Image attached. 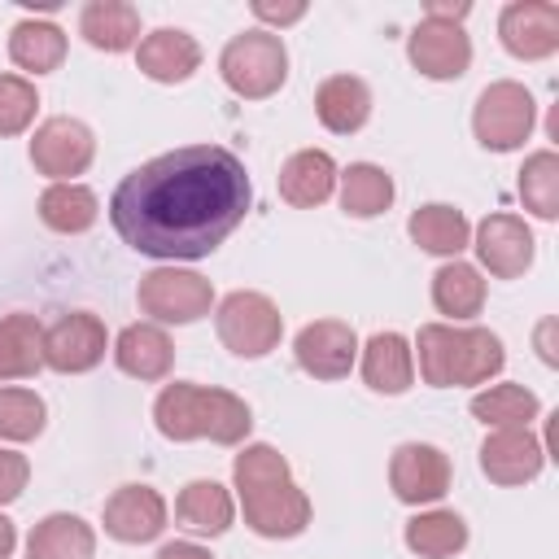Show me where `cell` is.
<instances>
[{
	"label": "cell",
	"instance_id": "cell-32",
	"mask_svg": "<svg viewBox=\"0 0 559 559\" xmlns=\"http://www.w3.org/2000/svg\"><path fill=\"white\" fill-rule=\"evenodd\" d=\"M336 192H341V210L349 218H376L393 205V175L376 162H349L336 175Z\"/></svg>",
	"mask_w": 559,
	"mask_h": 559
},
{
	"label": "cell",
	"instance_id": "cell-40",
	"mask_svg": "<svg viewBox=\"0 0 559 559\" xmlns=\"http://www.w3.org/2000/svg\"><path fill=\"white\" fill-rule=\"evenodd\" d=\"M157 559H214V555L205 546H197V542H166L157 550Z\"/></svg>",
	"mask_w": 559,
	"mask_h": 559
},
{
	"label": "cell",
	"instance_id": "cell-13",
	"mask_svg": "<svg viewBox=\"0 0 559 559\" xmlns=\"http://www.w3.org/2000/svg\"><path fill=\"white\" fill-rule=\"evenodd\" d=\"M240 498V511H245V524L258 533V537H271V542H288L297 533H306L310 524V498L297 480H280V485H262V489H249V493H236Z\"/></svg>",
	"mask_w": 559,
	"mask_h": 559
},
{
	"label": "cell",
	"instance_id": "cell-34",
	"mask_svg": "<svg viewBox=\"0 0 559 559\" xmlns=\"http://www.w3.org/2000/svg\"><path fill=\"white\" fill-rule=\"evenodd\" d=\"M520 201L528 214L537 218H559V153L555 148H537L524 157L520 166Z\"/></svg>",
	"mask_w": 559,
	"mask_h": 559
},
{
	"label": "cell",
	"instance_id": "cell-1",
	"mask_svg": "<svg viewBox=\"0 0 559 559\" xmlns=\"http://www.w3.org/2000/svg\"><path fill=\"white\" fill-rule=\"evenodd\" d=\"M249 205L253 183L231 148L183 144L122 175L109 197V223L144 258L197 262L245 223Z\"/></svg>",
	"mask_w": 559,
	"mask_h": 559
},
{
	"label": "cell",
	"instance_id": "cell-36",
	"mask_svg": "<svg viewBox=\"0 0 559 559\" xmlns=\"http://www.w3.org/2000/svg\"><path fill=\"white\" fill-rule=\"evenodd\" d=\"M280 480H293V472H288V459L275 445H266V441H249L231 459L236 493H249V489H262V485H280Z\"/></svg>",
	"mask_w": 559,
	"mask_h": 559
},
{
	"label": "cell",
	"instance_id": "cell-18",
	"mask_svg": "<svg viewBox=\"0 0 559 559\" xmlns=\"http://www.w3.org/2000/svg\"><path fill=\"white\" fill-rule=\"evenodd\" d=\"M135 66L153 83H188L201 66V44L179 26H157V31L140 35Z\"/></svg>",
	"mask_w": 559,
	"mask_h": 559
},
{
	"label": "cell",
	"instance_id": "cell-15",
	"mask_svg": "<svg viewBox=\"0 0 559 559\" xmlns=\"http://www.w3.org/2000/svg\"><path fill=\"white\" fill-rule=\"evenodd\" d=\"M293 358L314 380H345L358 362V332L345 319H314L297 332Z\"/></svg>",
	"mask_w": 559,
	"mask_h": 559
},
{
	"label": "cell",
	"instance_id": "cell-3",
	"mask_svg": "<svg viewBox=\"0 0 559 559\" xmlns=\"http://www.w3.org/2000/svg\"><path fill=\"white\" fill-rule=\"evenodd\" d=\"M411 354L419 358V376L432 389H463V384H489L502 362V336L480 323H424Z\"/></svg>",
	"mask_w": 559,
	"mask_h": 559
},
{
	"label": "cell",
	"instance_id": "cell-39",
	"mask_svg": "<svg viewBox=\"0 0 559 559\" xmlns=\"http://www.w3.org/2000/svg\"><path fill=\"white\" fill-rule=\"evenodd\" d=\"M249 9H253L258 22H271V26H293V22L306 17V4H301V0H293V4H266V0H253Z\"/></svg>",
	"mask_w": 559,
	"mask_h": 559
},
{
	"label": "cell",
	"instance_id": "cell-29",
	"mask_svg": "<svg viewBox=\"0 0 559 559\" xmlns=\"http://www.w3.org/2000/svg\"><path fill=\"white\" fill-rule=\"evenodd\" d=\"M100 218V197L87 183H48L39 192V223L57 236H83Z\"/></svg>",
	"mask_w": 559,
	"mask_h": 559
},
{
	"label": "cell",
	"instance_id": "cell-26",
	"mask_svg": "<svg viewBox=\"0 0 559 559\" xmlns=\"http://www.w3.org/2000/svg\"><path fill=\"white\" fill-rule=\"evenodd\" d=\"M432 306L437 314H445L450 323H467L485 310V275L480 266L463 262V258H450L437 266L432 275Z\"/></svg>",
	"mask_w": 559,
	"mask_h": 559
},
{
	"label": "cell",
	"instance_id": "cell-11",
	"mask_svg": "<svg viewBox=\"0 0 559 559\" xmlns=\"http://www.w3.org/2000/svg\"><path fill=\"white\" fill-rule=\"evenodd\" d=\"M472 249L480 258V266L493 275V280H520L528 266H533V253H537V240L528 231V223L520 214H485L472 231Z\"/></svg>",
	"mask_w": 559,
	"mask_h": 559
},
{
	"label": "cell",
	"instance_id": "cell-41",
	"mask_svg": "<svg viewBox=\"0 0 559 559\" xmlns=\"http://www.w3.org/2000/svg\"><path fill=\"white\" fill-rule=\"evenodd\" d=\"M472 13V4H441V0H432V4H424V17H437V22H463Z\"/></svg>",
	"mask_w": 559,
	"mask_h": 559
},
{
	"label": "cell",
	"instance_id": "cell-17",
	"mask_svg": "<svg viewBox=\"0 0 559 559\" xmlns=\"http://www.w3.org/2000/svg\"><path fill=\"white\" fill-rule=\"evenodd\" d=\"M546 467V445L528 428H493L480 441V472L493 485H528Z\"/></svg>",
	"mask_w": 559,
	"mask_h": 559
},
{
	"label": "cell",
	"instance_id": "cell-28",
	"mask_svg": "<svg viewBox=\"0 0 559 559\" xmlns=\"http://www.w3.org/2000/svg\"><path fill=\"white\" fill-rule=\"evenodd\" d=\"M44 371V323L26 310L0 319V384L31 380Z\"/></svg>",
	"mask_w": 559,
	"mask_h": 559
},
{
	"label": "cell",
	"instance_id": "cell-12",
	"mask_svg": "<svg viewBox=\"0 0 559 559\" xmlns=\"http://www.w3.org/2000/svg\"><path fill=\"white\" fill-rule=\"evenodd\" d=\"M406 57L424 79L450 83L463 79L472 66V39L463 26L454 22H437V17H419L415 31L406 35Z\"/></svg>",
	"mask_w": 559,
	"mask_h": 559
},
{
	"label": "cell",
	"instance_id": "cell-30",
	"mask_svg": "<svg viewBox=\"0 0 559 559\" xmlns=\"http://www.w3.org/2000/svg\"><path fill=\"white\" fill-rule=\"evenodd\" d=\"M9 61L26 74H52L66 61V31L48 17H22L9 31Z\"/></svg>",
	"mask_w": 559,
	"mask_h": 559
},
{
	"label": "cell",
	"instance_id": "cell-5",
	"mask_svg": "<svg viewBox=\"0 0 559 559\" xmlns=\"http://www.w3.org/2000/svg\"><path fill=\"white\" fill-rule=\"evenodd\" d=\"M537 127V100L524 83L515 79H498L489 83L476 105H472V135L480 148L489 153H511L520 148Z\"/></svg>",
	"mask_w": 559,
	"mask_h": 559
},
{
	"label": "cell",
	"instance_id": "cell-8",
	"mask_svg": "<svg viewBox=\"0 0 559 559\" xmlns=\"http://www.w3.org/2000/svg\"><path fill=\"white\" fill-rule=\"evenodd\" d=\"M96 157V135L87 122L70 118V114H57V118H44L31 135V166L39 175H48L52 183H74V175H83Z\"/></svg>",
	"mask_w": 559,
	"mask_h": 559
},
{
	"label": "cell",
	"instance_id": "cell-4",
	"mask_svg": "<svg viewBox=\"0 0 559 559\" xmlns=\"http://www.w3.org/2000/svg\"><path fill=\"white\" fill-rule=\"evenodd\" d=\"M218 74L240 100H266L284 87L288 79V48L280 31H240L223 44L218 52Z\"/></svg>",
	"mask_w": 559,
	"mask_h": 559
},
{
	"label": "cell",
	"instance_id": "cell-23",
	"mask_svg": "<svg viewBox=\"0 0 559 559\" xmlns=\"http://www.w3.org/2000/svg\"><path fill=\"white\" fill-rule=\"evenodd\" d=\"M175 520L197 537H223L236 520V498L218 480H188L175 498Z\"/></svg>",
	"mask_w": 559,
	"mask_h": 559
},
{
	"label": "cell",
	"instance_id": "cell-20",
	"mask_svg": "<svg viewBox=\"0 0 559 559\" xmlns=\"http://www.w3.org/2000/svg\"><path fill=\"white\" fill-rule=\"evenodd\" d=\"M114 362L122 376L131 380H166L170 367H175V345L166 336V328L157 323H127L118 336H114Z\"/></svg>",
	"mask_w": 559,
	"mask_h": 559
},
{
	"label": "cell",
	"instance_id": "cell-19",
	"mask_svg": "<svg viewBox=\"0 0 559 559\" xmlns=\"http://www.w3.org/2000/svg\"><path fill=\"white\" fill-rule=\"evenodd\" d=\"M358 371H362V384L371 393H384V397L406 393L415 384L411 341L402 332H376V336H367V345H358Z\"/></svg>",
	"mask_w": 559,
	"mask_h": 559
},
{
	"label": "cell",
	"instance_id": "cell-27",
	"mask_svg": "<svg viewBox=\"0 0 559 559\" xmlns=\"http://www.w3.org/2000/svg\"><path fill=\"white\" fill-rule=\"evenodd\" d=\"M92 555H96V528L70 511L44 515L26 537V559H92Z\"/></svg>",
	"mask_w": 559,
	"mask_h": 559
},
{
	"label": "cell",
	"instance_id": "cell-25",
	"mask_svg": "<svg viewBox=\"0 0 559 559\" xmlns=\"http://www.w3.org/2000/svg\"><path fill=\"white\" fill-rule=\"evenodd\" d=\"M79 35L96 52H127L140 44V9L127 0H87L79 9Z\"/></svg>",
	"mask_w": 559,
	"mask_h": 559
},
{
	"label": "cell",
	"instance_id": "cell-38",
	"mask_svg": "<svg viewBox=\"0 0 559 559\" xmlns=\"http://www.w3.org/2000/svg\"><path fill=\"white\" fill-rule=\"evenodd\" d=\"M26 480H31V463H26V454L0 445V507L17 502L22 489H26Z\"/></svg>",
	"mask_w": 559,
	"mask_h": 559
},
{
	"label": "cell",
	"instance_id": "cell-33",
	"mask_svg": "<svg viewBox=\"0 0 559 559\" xmlns=\"http://www.w3.org/2000/svg\"><path fill=\"white\" fill-rule=\"evenodd\" d=\"M472 415L485 428H528L542 415V402L524 384H489L472 397Z\"/></svg>",
	"mask_w": 559,
	"mask_h": 559
},
{
	"label": "cell",
	"instance_id": "cell-14",
	"mask_svg": "<svg viewBox=\"0 0 559 559\" xmlns=\"http://www.w3.org/2000/svg\"><path fill=\"white\" fill-rule=\"evenodd\" d=\"M498 39L515 61H546L559 52V4L511 0L498 13Z\"/></svg>",
	"mask_w": 559,
	"mask_h": 559
},
{
	"label": "cell",
	"instance_id": "cell-16",
	"mask_svg": "<svg viewBox=\"0 0 559 559\" xmlns=\"http://www.w3.org/2000/svg\"><path fill=\"white\" fill-rule=\"evenodd\" d=\"M100 524H105V533H109L114 542H122V546L157 542L162 528H166V498H162L153 485H118V489L105 498Z\"/></svg>",
	"mask_w": 559,
	"mask_h": 559
},
{
	"label": "cell",
	"instance_id": "cell-6",
	"mask_svg": "<svg viewBox=\"0 0 559 559\" xmlns=\"http://www.w3.org/2000/svg\"><path fill=\"white\" fill-rule=\"evenodd\" d=\"M214 332L236 358H266L284 336V314L266 293L236 288L214 306Z\"/></svg>",
	"mask_w": 559,
	"mask_h": 559
},
{
	"label": "cell",
	"instance_id": "cell-42",
	"mask_svg": "<svg viewBox=\"0 0 559 559\" xmlns=\"http://www.w3.org/2000/svg\"><path fill=\"white\" fill-rule=\"evenodd\" d=\"M13 546H17V528H13V520L0 511V559H9Z\"/></svg>",
	"mask_w": 559,
	"mask_h": 559
},
{
	"label": "cell",
	"instance_id": "cell-2",
	"mask_svg": "<svg viewBox=\"0 0 559 559\" xmlns=\"http://www.w3.org/2000/svg\"><path fill=\"white\" fill-rule=\"evenodd\" d=\"M153 424L166 441H214L240 445L253 428V411L231 389H210L192 380H175L153 402Z\"/></svg>",
	"mask_w": 559,
	"mask_h": 559
},
{
	"label": "cell",
	"instance_id": "cell-35",
	"mask_svg": "<svg viewBox=\"0 0 559 559\" xmlns=\"http://www.w3.org/2000/svg\"><path fill=\"white\" fill-rule=\"evenodd\" d=\"M48 424V406L35 389L4 384L0 389V441H35Z\"/></svg>",
	"mask_w": 559,
	"mask_h": 559
},
{
	"label": "cell",
	"instance_id": "cell-10",
	"mask_svg": "<svg viewBox=\"0 0 559 559\" xmlns=\"http://www.w3.org/2000/svg\"><path fill=\"white\" fill-rule=\"evenodd\" d=\"M105 349H109V332L105 319L92 310H66L44 328V367L61 376H83L100 367Z\"/></svg>",
	"mask_w": 559,
	"mask_h": 559
},
{
	"label": "cell",
	"instance_id": "cell-21",
	"mask_svg": "<svg viewBox=\"0 0 559 559\" xmlns=\"http://www.w3.org/2000/svg\"><path fill=\"white\" fill-rule=\"evenodd\" d=\"M314 118L332 135H354L371 118V87L358 74H328L314 87Z\"/></svg>",
	"mask_w": 559,
	"mask_h": 559
},
{
	"label": "cell",
	"instance_id": "cell-7",
	"mask_svg": "<svg viewBox=\"0 0 559 559\" xmlns=\"http://www.w3.org/2000/svg\"><path fill=\"white\" fill-rule=\"evenodd\" d=\"M135 301H140V314H148V323L157 328L197 323L214 310V284L183 266H153L148 275H140Z\"/></svg>",
	"mask_w": 559,
	"mask_h": 559
},
{
	"label": "cell",
	"instance_id": "cell-22",
	"mask_svg": "<svg viewBox=\"0 0 559 559\" xmlns=\"http://www.w3.org/2000/svg\"><path fill=\"white\" fill-rule=\"evenodd\" d=\"M336 162L323 148H297L284 166H280V197L293 210H314L336 192Z\"/></svg>",
	"mask_w": 559,
	"mask_h": 559
},
{
	"label": "cell",
	"instance_id": "cell-31",
	"mask_svg": "<svg viewBox=\"0 0 559 559\" xmlns=\"http://www.w3.org/2000/svg\"><path fill=\"white\" fill-rule=\"evenodd\" d=\"M402 542L419 559H454L467 546V520L459 511L432 507V511H419V515L406 520Z\"/></svg>",
	"mask_w": 559,
	"mask_h": 559
},
{
	"label": "cell",
	"instance_id": "cell-37",
	"mask_svg": "<svg viewBox=\"0 0 559 559\" xmlns=\"http://www.w3.org/2000/svg\"><path fill=\"white\" fill-rule=\"evenodd\" d=\"M35 109H39L35 83L22 74H0V140L22 135L35 122Z\"/></svg>",
	"mask_w": 559,
	"mask_h": 559
},
{
	"label": "cell",
	"instance_id": "cell-9",
	"mask_svg": "<svg viewBox=\"0 0 559 559\" xmlns=\"http://www.w3.org/2000/svg\"><path fill=\"white\" fill-rule=\"evenodd\" d=\"M454 467L450 454L432 441H402L389 459V489L406 507H432L450 493Z\"/></svg>",
	"mask_w": 559,
	"mask_h": 559
},
{
	"label": "cell",
	"instance_id": "cell-24",
	"mask_svg": "<svg viewBox=\"0 0 559 559\" xmlns=\"http://www.w3.org/2000/svg\"><path fill=\"white\" fill-rule=\"evenodd\" d=\"M406 231H411V240L424 249V253H432V258H459L467 245H472V223H467V214L459 210V205H445V201H428V205H419L411 218H406Z\"/></svg>",
	"mask_w": 559,
	"mask_h": 559
}]
</instances>
